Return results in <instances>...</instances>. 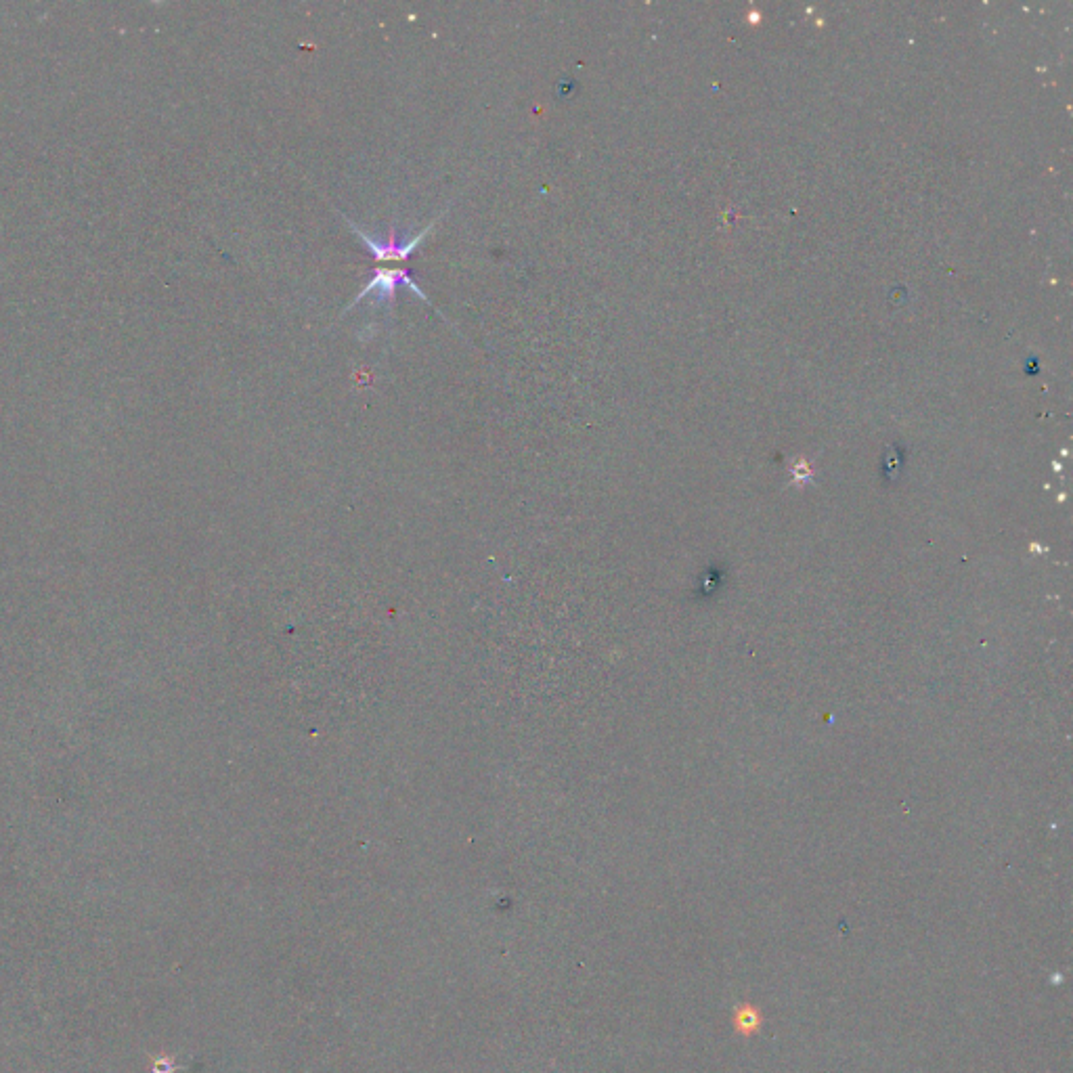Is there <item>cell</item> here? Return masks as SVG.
<instances>
[{
    "label": "cell",
    "instance_id": "cell-1",
    "mask_svg": "<svg viewBox=\"0 0 1073 1073\" xmlns=\"http://www.w3.org/2000/svg\"><path fill=\"white\" fill-rule=\"evenodd\" d=\"M344 221L350 225V229L355 231V235L367 246V250L376 260H407L415 250L422 246V242L432 233L436 225V221H432L426 229H422L418 235H411V237H403L394 229H390V233L382 239V237H374L371 233H367L365 229L355 225L346 216H344Z\"/></svg>",
    "mask_w": 1073,
    "mask_h": 1073
},
{
    "label": "cell",
    "instance_id": "cell-2",
    "mask_svg": "<svg viewBox=\"0 0 1073 1073\" xmlns=\"http://www.w3.org/2000/svg\"><path fill=\"white\" fill-rule=\"evenodd\" d=\"M401 288L413 292L415 296H420L424 302H430V298L422 292V288L418 286V281L413 279V275H411L409 269H376V271H374V277H371V281L367 283V286L357 294L355 302L348 306L346 313H348L350 309H353V306H357L363 298H367V296H374V304H376V306L390 304L394 298H397V292H399Z\"/></svg>",
    "mask_w": 1073,
    "mask_h": 1073
},
{
    "label": "cell",
    "instance_id": "cell-3",
    "mask_svg": "<svg viewBox=\"0 0 1073 1073\" xmlns=\"http://www.w3.org/2000/svg\"><path fill=\"white\" fill-rule=\"evenodd\" d=\"M763 1025V1015L761 1011L757 1009V1006L753 1004H740L736 1006L734 1011V1029L744 1036V1038H751L753 1034H757L759 1029Z\"/></svg>",
    "mask_w": 1073,
    "mask_h": 1073
}]
</instances>
